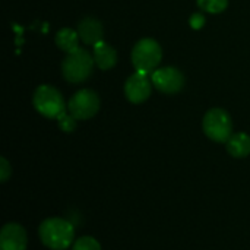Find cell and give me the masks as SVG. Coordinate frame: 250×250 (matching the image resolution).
<instances>
[{
    "instance_id": "6da1fadb",
    "label": "cell",
    "mask_w": 250,
    "mask_h": 250,
    "mask_svg": "<svg viewBox=\"0 0 250 250\" xmlns=\"http://www.w3.org/2000/svg\"><path fill=\"white\" fill-rule=\"evenodd\" d=\"M40 239L45 248L51 250H66L75 243V229L63 218H47L38 229Z\"/></svg>"
},
{
    "instance_id": "7a4b0ae2",
    "label": "cell",
    "mask_w": 250,
    "mask_h": 250,
    "mask_svg": "<svg viewBox=\"0 0 250 250\" xmlns=\"http://www.w3.org/2000/svg\"><path fill=\"white\" fill-rule=\"evenodd\" d=\"M163 57V50L160 44L152 38H144L136 42L132 51V63L136 72L144 75H151L157 70Z\"/></svg>"
},
{
    "instance_id": "3957f363",
    "label": "cell",
    "mask_w": 250,
    "mask_h": 250,
    "mask_svg": "<svg viewBox=\"0 0 250 250\" xmlns=\"http://www.w3.org/2000/svg\"><path fill=\"white\" fill-rule=\"evenodd\" d=\"M94 57L83 48L76 50L75 53L67 54L62 63V72L67 82L81 83L86 81L94 67Z\"/></svg>"
},
{
    "instance_id": "277c9868",
    "label": "cell",
    "mask_w": 250,
    "mask_h": 250,
    "mask_svg": "<svg viewBox=\"0 0 250 250\" xmlns=\"http://www.w3.org/2000/svg\"><path fill=\"white\" fill-rule=\"evenodd\" d=\"M32 104L35 110L47 119L57 120L63 113H66V105L62 94L50 85H41L35 89Z\"/></svg>"
},
{
    "instance_id": "5b68a950",
    "label": "cell",
    "mask_w": 250,
    "mask_h": 250,
    "mask_svg": "<svg viewBox=\"0 0 250 250\" xmlns=\"http://www.w3.org/2000/svg\"><path fill=\"white\" fill-rule=\"evenodd\" d=\"M205 135L218 144H226L233 135V120L223 108H212L204 117Z\"/></svg>"
},
{
    "instance_id": "8992f818",
    "label": "cell",
    "mask_w": 250,
    "mask_h": 250,
    "mask_svg": "<svg viewBox=\"0 0 250 250\" xmlns=\"http://www.w3.org/2000/svg\"><path fill=\"white\" fill-rule=\"evenodd\" d=\"M67 110L76 120H88L98 113L100 98L91 89H81L70 98Z\"/></svg>"
},
{
    "instance_id": "52a82bcc",
    "label": "cell",
    "mask_w": 250,
    "mask_h": 250,
    "mask_svg": "<svg viewBox=\"0 0 250 250\" xmlns=\"http://www.w3.org/2000/svg\"><path fill=\"white\" fill-rule=\"evenodd\" d=\"M152 85L164 94H177L185 86V76L176 67H161L151 73Z\"/></svg>"
},
{
    "instance_id": "ba28073f",
    "label": "cell",
    "mask_w": 250,
    "mask_h": 250,
    "mask_svg": "<svg viewBox=\"0 0 250 250\" xmlns=\"http://www.w3.org/2000/svg\"><path fill=\"white\" fill-rule=\"evenodd\" d=\"M125 94L126 98L133 104H141L146 101L151 95V82L148 79V75L136 72L129 76L125 85Z\"/></svg>"
},
{
    "instance_id": "9c48e42d",
    "label": "cell",
    "mask_w": 250,
    "mask_h": 250,
    "mask_svg": "<svg viewBox=\"0 0 250 250\" xmlns=\"http://www.w3.org/2000/svg\"><path fill=\"white\" fill-rule=\"evenodd\" d=\"M26 231L16 223L6 224L0 231V250H26Z\"/></svg>"
},
{
    "instance_id": "30bf717a",
    "label": "cell",
    "mask_w": 250,
    "mask_h": 250,
    "mask_svg": "<svg viewBox=\"0 0 250 250\" xmlns=\"http://www.w3.org/2000/svg\"><path fill=\"white\" fill-rule=\"evenodd\" d=\"M78 34L82 42L88 45H95L103 41V25L95 18H85L78 25Z\"/></svg>"
},
{
    "instance_id": "8fae6325",
    "label": "cell",
    "mask_w": 250,
    "mask_h": 250,
    "mask_svg": "<svg viewBox=\"0 0 250 250\" xmlns=\"http://www.w3.org/2000/svg\"><path fill=\"white\" fill-rule=\"evenodd\" d=\"M94 60L101 70H108L117 63V53L110 44L100 41L94 45Z\"/></svg>"
},
{
    "instance_id": "7c38bea8",
    "label": "cell",
    "mask_w": 250,
    "mask_h": 250,
    "mask_svg": "<svg viewBox=\"0 0 250 250\" xmlns=\"http://www.w3.org/2000/svg\"><path fill=\"white\" fill-rule=\"evenodd\" d=\"M226 148L231 157L245 158L250 154V136L243 132L233 133L231 138L226 142Z\"/></svg>"
},
{
    "instance_id": "4fadbf2b",
    "label": "cell",
    "mask_w": 250,
    "mask_h": 250,
    "mask_svg": "<svg viewBox=\"0 0 250 250\" xmlns=\"http://www.w3.org/2000/svg\"><path fill=\"white\" fill-rule=\"evenodd\" d=\"M79 34L70 28H63L56 34V44L60 50L66 51L67 54L75 53L79 50Z\"/></svg>"
},
{
    "instance_id": "5bb4252c",
    "label": "cell",
    "mask_w": 250,
    "mask_h": 250,
    "mask_svg": "<svg viewBox=\"0 0 250 250\" xmlns=\"http://www.w3.org/2000/svg\"><path fill=\"white\" fill-rule=\"evenodd\" d=\"M198 6L209 13H221L227 9L229 0H198Z\"/></svg>"
},
{
    "instance_id": "9a60e30c",
    "label": "cell",
    "mask_w": 250,
    "mask_h": 250,
    "mask_svg": "<svg viewBox=\"0 0 250 250\" xmlns=\"http://www.w3.org/2000/svg\"><path fill=\"white\" fill-rule=\"evenodd\" d=\"M72 250H101V245L89 236H83L72 245Z\"/></svg>"
},
{
    "instance_id": "2e32d148",
    "label": "cell",
    "mask_w": 250,
    "mask_h": 250,
    "mask_svg": "<svg viewBox=\"0 0 250 250\" xmlns=\"http://www.w3.org/2000/svg\"><path fill=\"white\" fill-rule=\"evenodd\" d=\"M57 123H59V127L63 130V132H73L76 129V119L70 114V113H63L59 119H57Z\"/></svg>"
},
{
    "instance_id": "e0dca14e",
    "label": "cell",
    "mask_w": 250,
    "mask_h": 250,
    "mask_svg": "<svg viewBox=\"0 0 250 250\" xmlns=\"http://www.w3.org/2000/svg\"><path fill=\"white\" fill-rule=\"evenodd\" d=\"M10 174H12L10 164L7 163L6 158L1 157V158H0V180H1V183L7 182V179L10 177Z\"/></svg>"
},
{
    "instance_id": "ac0fdd59",
    "label": "cell",
    "mask_w": 250,
    "mask_h": 250,
    "mask_svg": "<svg viewBox=\"0 0 250 250\" xmlns=\"http://www.w3.org/2000/svg\"><path fill=\"white\" fill-rule=\"evenodd\" d=\"M190 26L193 28V29H201L202 26H204V23H205V18H204V15L202 13H193L192 16H190Z\"/></svg>"
}]
</instances>
